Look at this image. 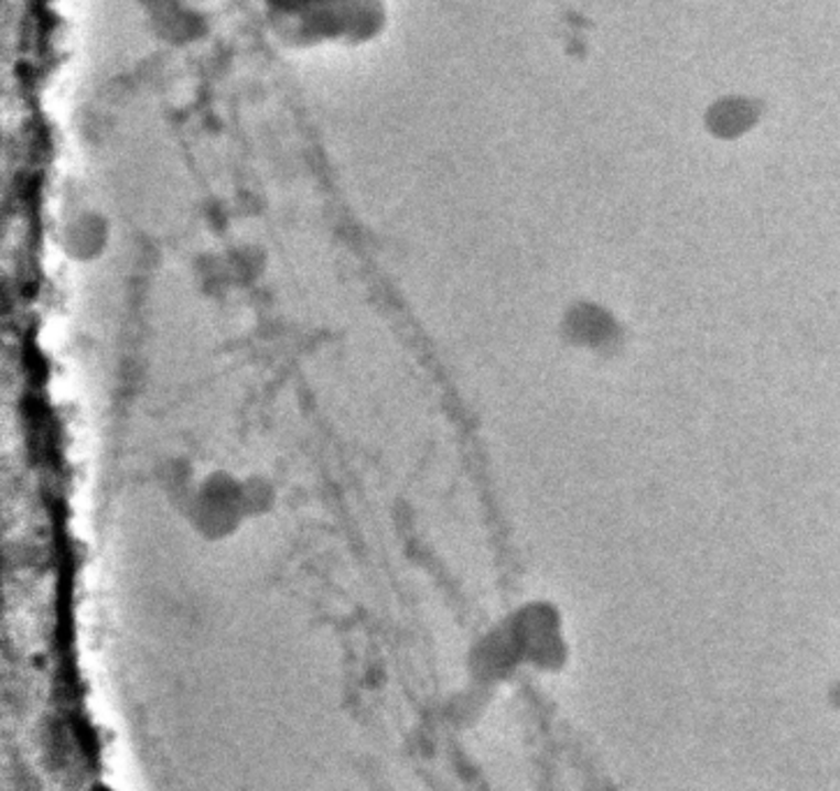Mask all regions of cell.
Masks as SVG:
<instances>
[{"label":"cell","instance_id":"1","mask_svg":"<svg viewBox=\"0 0 840 791\" xmlns=\"http://www.w3.org/2000/svg\"><path fill=\"white\" fill-rule=\"evenodd\" d=\"M191 528L208 542H220L235 534L248 514L244 479L223 470L202 479L185 500Z\"/></svg>","mask_w":840,"mask_h":791},{"label":"cell","instance_id":"2","mask_svg":"<svg viewBox=\"0 0 840 791\" xmlns=\"http://www.w3.org/2000/svg\"><path fill=\"white\" fill-rule=\"evenodd\" d=\"M61 250L69 260L77 262H90L103 254L107 246V229L100 218H79L77 223H69L58 239Z\"/></svg>","mask_w":840,"mask_h":791},{"label":"cell","instance_id":"3","mask_svg":"<svg viewBox=\"0 0 840 791\" xmlns=\"http://www.w3.org/2000/svg\"><path fill=\"white\" fill-rule=\"evenodd\" d=\"M244 496H246V505H248V514L258 517V514H265V511L271 509L273 486L265 477L252 475V477L244 479Z\"/></svg>","mask_w":840,"mask_h":791}]
</instances>
